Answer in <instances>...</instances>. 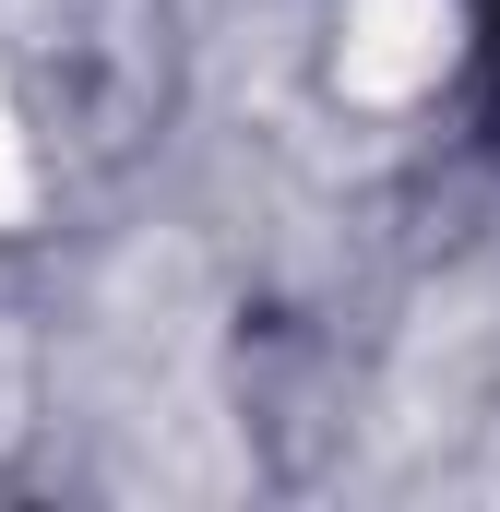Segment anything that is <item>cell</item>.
I'll use <instances>...</instances> for the list:
<instances>
[{"instance_id": "obj_2", "label": "cell", "mask_w": 500, "mask_h": 512, "mask_svg": "<svg viewBox=\"0 0 500 512\" xmlns=\"http://www.w3.org/2000/svg\"><path fill=\"white\" fill-rule=\"evenodd\" d=\"M12 203H24V131L0 120V215H12Z\"/></svg>"}, {"instance_id": "obj_1", "label": "cell", "mask_w": 500, "mask_h": 512, "mask_svg": "<svg viewBox=\"0 0 500 512\" xmlns=\"http://www.w3.org/2000/svg\"><path fill=\"white\" fill-rule=\"evenodd\" d=\"M465 48V12L453 0H334V84L370 96V108H405L453 72Z\"/></svg>"}]
</instances>
